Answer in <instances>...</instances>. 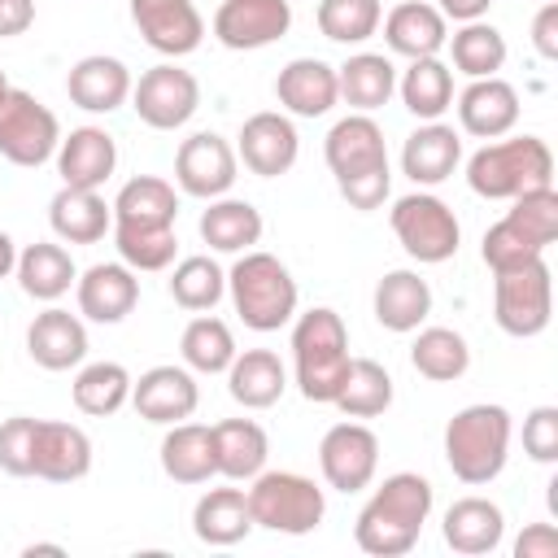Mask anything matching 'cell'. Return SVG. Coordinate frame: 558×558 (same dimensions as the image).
I'll return each mask as SVG.
<instances>
[{"label":"cell","mask_w":558,"mask_h":558,"mask_svg":"<svg viewBox=\"0 0 558 558\" xmlns=\"http://www.w3.org/2000/svg\"><path fill=\"white\" fill-rule=\"evenodd\" d=\"M48 222L65 244H96L113 227V205H105L100 187H61L48 205Z\"/></svg>","instance_id":"25"},{"label":"cell","mask_w":558,"mask_h":558,"mask_svg":"<svg viewBox=\"0 0 558 558\" xmlns=\"http://www.w3.org/2000/svg\"><path fill=\"white\" fill-rule=\"evenodd\" d=\"M392 231H397L401 248H405L414 262H427V266L449 262V257L458 253V240H462L453 209H449L440 196H432V192H410V196H401V201L392 205Z\"/></svg>","instance_id":"10"},{"label":"cell","mask_w":558,"mask_h":558,"mask_svg":"<svg viewBox=\"0 0 558 558\" xmlns=\"http://www.w3.org/2000/svg\"><path fill=\"white\" fill-rule=\"evenodd\" d=\"M458 122L475 140H501L519 122V92L506 78H475L458 96Z\"/></svg>","instance_id":"20"},{"label":"cell","mask_w":558,"mask_h":558,"mask_svg":"<svg viewBox=\"0 0 558 558\" xmlns=\"http://www.w3.org/2000/svg\"><path fill=\"white\" fill-rule=\"evenodd\" d=\"M323 157L336 174L340 196L353 209H379L388 201L392 187V170H388V148H384V131L375 118L366 113H349L327 131Z\"/></svg>","instance_id":"1"},{"label":"cell","mask_w":558,"mask_h":558,"mask_svg":"<svg viewBox=\"0 0 558 558\" xmlns=\"http://www.w3.org/2000/svg\"><path fill=\"white\" fill-rule=\"evenodd\" d=\"M17 283L35 301H57L74 283V262H70V253L61 244L35 240V244H26L17 253Z\"/></svg>","instance_id":"35"},{"label":"cell","mask_w":558,"mask_h":558,"mask_svg":"<svg viewBox=\"0 0 558 558\" xmlns=\"http://www.w3.org/2000/svg\"><path fill=\"white\" fill-rule=\"evenodd\" d=\"M201 388L183 366H153L131 379V405L148 423H183L196 414Z\"/></svg>","instance_id":"17"},{"label":"cell","mask_w":558,"mask_h":558,"mask_svg":"<svg viewBox=\"0 0 558 558\" xmlns=\"http://www.w3.org/2000/svg\"><path fill=\"white\" fill-rule=\"evenodd\" d=\"M532 44L545 61H558V4L554 0H545L541 13L532 17Z\"/></svg>","instance_id":"51"},{"label":"cell","mask_w":558,"mask_h":558,"mask_svg":"<svg viewBox=\"0 0 558 558\" xmlns=\"http://www.w3.org/2000/svg\"><path fill=\"white\" fill-rule=\"evenodd\" d=\"M275 96L288 113L296 118H323L336 100H340V87H336V70L318 57H296L279 70L275 78Z\"/></svg>","instance_id":"22"},{"label":"cell","mask_w":558,"mask_h":558,"mask_svg":"<svg viewBox=\"0 0 558 558\" xmlns=\"http://www.w3.org/2000/svg\"><path fill=\"white\" fill-rule=\"evenodd\" d=\"M244 497H248L253 527H270V532H288V536L314 532L327 514L323 488L296 471H257L253 488Z\"/></svg>","instance_id":"7"},{"label":"cell","mask_w":558,"mask_h":558,"mask_svg":"<svg viewBox=\"0 0 558 558\" xmlns=\"http://www.w3.org/2000/svg\"><path fill=\"white\" fill-rule=\"evenodd\" d=\"M92 471V440L74 423L39 418L35 423V445H31V475L48 484H74Z\"/></svg>","instance_id":"16"},{"label":"cell","mask_w":558,"mask_h":558,"mask_svg":"<svg viewBox=\"0 0 558 558\" xmlns=\"http://www.w3.org/2000/svg\"><path fill=\"white\" fill-rule=\"evenodd\" d=\"M379 0H323L318 4V31L336 44H362L379 31Z\"/></svg>","instance_id":"46"},{"label":"cell","mask_w":558,"mask_h":558,"mask_svg":"<svg viewBox=\"0 0 558 558\" xmlns=\"http://www.w3.org/2000/svg\"><path fill=\"white\" fill-rule=\"evenodd\" d=\"M192 532L205 545H235L253 532L248 497L240 488H209L192 510Z\"/></svg>","instance_id":"33"},{"label":"cell","mask_w":558,"mask_h":558,"mask_svg":"<svg viewBox=\"0 0 558 558\" xmlns=\"http://www.w3.org/2000/svg\"><path fill=\"white\" fill-rule=\"evenodd\" d=\"M296 153H301V140H296V126L283 113H253L240 126V153L235 157L262 179L288 174L296 166Z\"/></svg>","instance_id":"18"},{"label":"cell","mask_w":558,"mask_h":558,"mask_svg":"<svg viewBox=\"0 0 558 558\" xmlns=\"http://www.w3.org/2000/svg\"><path fill=\"white\" fill-rule=\"evenodd\" d=\"M201 105V83L179 70V65H153L140 74V83L131 87V109L140 113L144 126L153 131H174L183 126Z\"/></svg>","instance_id":"11"},{"label":"cell","mask_w":558,"mask_h":558,"mask_svg":"<svg viewBox=\"0 0 558 558\" xmlns=\"http://www.w3.org/2000/svg\"><path fill=\"white\" fill-rule=\"evenodd\" d=\"M554 554H558V532L549 523H532L514 541V558H554Z\"/></svg>","instance_id":"52"},{"label":"cell","mask_w":558,"mask_h":558,"mask_svg":"<svg viewBox=\"0 0 558 558\" xmlns=\"http://www.w3.org/2000/svg\"><path fill=\"white\" fill-rule=\"evenodd\" d=\"M432 314V288L414 270H388L375 283V318L388 331H414Z\"/></svg>","instance_id":"30"},{"label":"cell","mask_w":558,"mask_h":558,"mask_svg":"<svg viewBox=\"0 0 558 558\" xmlns=\"http://www.w3.org/2000/svg\"><path fill=\"white\" fill-rule=\"evenodd\" d=\"M427 514H432V484L414 471H397L357 510L353 536L375 558H401V554L414 549Z\"/></svg>","instance_id":"2"},{"label":"cell","mask_w":558,"mask_h":558,"mask_svg":"<svg viewBox=\"0 0 558 558\" xmlns=\"http://www.w3.org/2000/svg\"><path fill=\"white\" fill-rule=\"evenodd\" d=\"M235 166H240L235 148H231L222 135L201 131V135H192V140L179 144L174 179H179V187H183L187 196L218 201V196L231 192V183H235Z\"/></svg>","instance_id":"13"},{"label":"cell","mask_w":558,"mask_h":558,"mask_svg":"<svg viewBox=\"0 0 558 558\" xmlns=\"http://www.w3.org/2000/svg\"><path fill=\"white\" fill-rule=\"evenodd\" d=\"M292 362H296V388L305 401H318V405H331L340 384H344V371H349V331H344V318L327 305H314L296 318L292 327Z\"/></svg>","instance_id":"3"},{"label":"cell","mask_w":558,"mask_h":558,"mask_svg":"<svg viewBox=\"0 0 558 558\" xmlns=\"http://www.w3.org/2000/svg\"><path fill=\"white\" fill-rule=\"evenodd\" d=\"M227 388L244 410H270L283 388H288V371L279 362V353L270 349H244L231 357L227 366Z\"/></svg>","instance_id":"28"},{"label":"cell","mask_w":558,"mask_h":558,"mask_svg":"<svg viewBox=\"0 0 558 558\" xmlns=\"http://www.w3.org/2000/svg\"><path fill=\"white\" fill-rule=\"evenodd\" d=\"M140 301V279L126 262H96L78 279V314L92 323H122Z\"/></svg>","instance_id":"19"},{"label":"cell","mask_w":558,"mask_h":558,"mask_svg":"<svg viewBox=\"0 0 558 558\" xmlns=\"http://www.w3.org/2000/svg\"><path fill=\"white\" fill-rule=\"evenodd\" d=\"M35 554H57V558H61L65 549H61V545H26V558H35Z\"/></svg>","instance_id":"56"},{"label":"cell","mask_w":558,"mask_h":558,"mask_svg":"<svg viewBox=\"0 0 558 558\" xmlns=\"http://www.w3.org/2000/svg\"><path fill=\"white\" fill-rule=\"evenodd\" d=\"M506 218H514L536 244L549 248V244L558 240V192H554V183H549V187L519 192V196H514V209H510Z\"/></svg>","instance_id":"48"},{"label":"cell","mask_w":558,"mask_h":558,"mask_svg":"<svg viewBox=\"0 0 558 558\" xmlns=\"http://www.w3.org/2000/svg\"><path fill=\"white\" fill-rule=\"evenodd\" d=\"M536 257H545V244H536L514 218H501V222H493V227L484 231V262H488L493 275L514 270V266L536 262Z\"/></svg>","instance_id":"47"},{"label":"cell","mask_w":558,"mask_h":558,"mask_svg":"<svg viewBox=\"0 0 558 558\" xmlns=\"http://www.w3.org/2000/svg\"><path fill=\"white\" fill-rule=\"evenodd\" d=\"M523 453L532 462H558V410L554 405H536L523 418Z\"/></svg>","instance_id":"50"},{"label":"cell","mask_w":558,"mask_h":558,"mask_svg":"<svg viewBox=\"0 0 558 558\" xmlns=\"http://www.w3.org/2000/svg\"><path fill=\"white\" fill-rule=\"evenodd\" d=\"M35 423L31 414L4 418L0 423V471L9 475H31V445H35Z\"/></svg>","instance_id":"49"},{"label":"cell","mask_w":558,"mask_h":558,"mask_svg":"<svg viewBox=\"0 0 558 558\" xmlns=\"http://www.w3.org/2000/svg\"><path fill=\"white\" fill-rule=\"evenodd\" d=\"M501 536H506V519H501V506L488 497H462L445 510V545L453 554H466V558L493 554Z\"/></svg>","instance_id":"24"},{"label":"cell","mask_w":558,"mask_h":558,"mask_svg":"<svg viewBox=\"0 0 558 558\" xmlns=\"http://www.w3.org/2000/svg\"><path fill=\"white\" fill-rule=\"evenodd\" d=\"M118 166V144L100 126H78L57 144V174L65 187H100Z\"/></svg>","instance_id":"23"},{"label":"cell","mask_w":558,"mask_h":558,"mask_svg":"<svg viewBox=\"0 0 558 558\" xmlns=\"http://www.w3.org/2000/svg\"><path fill=\"white\" fill-rule=\"evenodd\" d=\"M35 22V0H0V39L26 35Z\"/></svg>","instance_id":"53"},{"label":"cell","mask_w":558,"mask_h":558,"mask_svg":"<svg viewBox=\"0 0 558 558\" xmlns=\"http://www.w3.org/2000/svg\"><path fill=\"white\" fill-rule=\"evenodd\" d=\"M549 314H554V275H549L545 257L497 275L493 318H497V327L506 336H519V340L541 336L549 327Z\"/></svg>","instance_id":"8"},{"label":"cell","mask_w":558,"mask_h":558,"mask_svg":"<svg viewBox=\"0 0 558 558\" xmlns=\"http://www.w3.org/2000/svg\"><path fill=\"white\" fill-rule=\"evenodd\" d=\"M222 292H227V275L218 270L214 257H183V262L174 266V275H170V296H174V305H183V310H192V314L214 310V305L222 301Z\"/></svg>","instance_id":"45"},{"label":"cell","mask_w":558,"mask_h":558,"mask_svg":"<svg viewBox=\"0 0 558 558\" xmlns=\"http://www.w3.org/2000/svg\"><path fill=\"white\" fill-rule=\"evenodd\" d=\"M449 52H453V70H462L466 78H493L506 65V39L488 22H466L453 35Z\"/></svg>","instance_id":"43"},{"label":"cell","mask_w":558,"mask_h":558,"mask_svg":"<svg viewBox=\"0 0 558 558\" xmlns=\"http://www.w3.org/2000/svg\"><path fill=\"white\" fill-rule=\"evenodd\" d=\"M26 353L44 371H70L87 357V327L70 310H44L26 327Z\"/></svg>","instance_id":"21"},{"label":"cell","mask_w":558,"mask_h":558,"mask_svg":"<svg viewBox=\"0 0 558 558\" xmlns=\"http://www.w3.org/2000/svg\"><path fill=\"white\" fill-rule=\"evenodd\" d=\"M57 144H61L57 113L44 100H35L31 92L9 87L0 96V157L35 170L57 153Z\"/></svg>","instance_id":"9"},{"label":"cell","mask_w":558,"mask_h":558,"mask_svg":"<svg viewBox=\"0 0 558 558\" xmlns=\"http://www.w3.org/2000/svg\"><path fill=\"white\" fill-rule=\"evenodd\" d=\"M9 270H17V244H13V235L0 231V279H4Z\"/></svg>","instance_id":"55"},{"label":"cell","mask_w":558,"mask_h":558,"mask_svg":"<svg viewBox=\"0 0 558 558\" xmlns=\"http://www.w3.org/2000/svg\"><path fill=\"white\" fill-rule=\"evenodd\" d=\"M458 161H462V140H458L453 126H440V122L418 126V131L405 140V148H401V170H405V179H414V183H423V187L445 183Z\"/></svg>","instance_id":"27"},{"label":"cell","mask_w":558,"mask_h":558,"mask_svg":"<svg viewBox=\"0 0 558 558\" xmlns=\"http://www.w3.org/2000/svg\"><path fill=\"white\" fill-rule=\"evenodd\" d=\"M466 183L484 201H514L519 192L554 183V153L541 135H519L501 144H484L466 161Z\"/></svg>","instance_id":"4"},{"label":"cell","mask_w":558,"mask_h":558,"mask_svg":"<svg viewBox=\"0 0 558 558\" xmlns=\"http://www.w3.org/2000/svg\"><path fill=\"white\" fill-rule=\"evenodd\" d=\"M131 70L118 57H83L65 78L70 100L87 113H113L131 96Z\"/></svg>","instance_id":"26"},{"label":"cell","mask_w":558,"mask_h":558,"mask_svg":"<svg viewBox=\"0 0 558 558\" xmlns=\"http://www.w3.org/2000/svg\"><path fill=\"white\" fill-rule=\"evenodd\" d=\"M266 432L253 418H227L214 423V466L227 480H253L266 466Z\"/></svg>","instance_id":"32"},{"label":"cell","mask_w":558,"mask_h":558,"mask_svg":"<svg viewBox=\"0 0 558 558\" xmlns=\"http://www.w3.org/2000/svg\"><path fill=\"white\" fill-rule=\"evenodd\" d=\"M113 248L131 270H166L174 262V227H135V222H113Z\"/></svg>","instance_id":"44"},{"label":"cell","mask_w":558,"mask_h":558,"mask_svg":"<svg viewBox=\"0 0 558 558\" xmlns=\"http://www.w3.org/2000/svg\"><path fill=\"white\" fill-rule=\"evenodd\" d=\"M510 453L506 405H466L445 427V462L462 484H488L501 475Z\"/></svg>","instance_id":"5"},{"label":"cell","mask_w":558,"mask_h":558,"mask_svg":"<svg viewBox=\"0 0 558 558\" xmlns=\"http://www.w3.org/2000/svg\"><path fill=\"white\" fill-rule=\"evenodd\" d=\"M227 288L240 323L253 331H279L296 314V279L275 253H244L231 266Z\"/></svg>","instance_id":"6"},{"label":"cell","mask_w":558,"mask_h":558,"mask_svg":"<svg viewBox=\"0 0 558 558\" xmlns=\"http://www.w3.org/2000/svg\"><path fill=\"white\" fill-rule=\"evenodd\" d=\"M179 353L192 371L201 375H222L235 357V340H231V327L214 314H201L183 327V340H179Z\"/></svg>","instance_id":"42"},{"label":"cell","mask_w":558,"mask_h":558,"mask_svg":"<svg viewBox=\"0 0 558 558\" xmlns=\"http://www.w3.org/2000/svg\"><path fill=\"white\" fill-rule=\"evenodd\" d=\"M384 39H388L392 52L418 61V57H436V52L445 48L449 31H445V17H440L436 4L405 0V4H397V9L384 17Z\"/></svg>","instance_id":"29"},{"label":"cell","mask_w":558,"mask_h":558,"mask_svg":"<svg viewBox=\"0 0 558 558\" xmlns=\"http://www.w3.org/2000/svg\"><path fill=\"white\" fill-rule=\"evenodd\" d=\"M397 87H401L405 109H410L414 118H423V122H436V118L453 105V74H449V65L436 61V57L410 61V70L401 74Z\"/></svg>","instance_id":"38"},{"label":"cell","mask_w":558,"mask_h":558,"mask_svg":"<svg viewBox=\"0 0 558 558\" xmlns=\"http://www.w3.org/2000/svg\"><path fill=\"white\" fill-rule=\"evenodd\" d=\"M410 362H414V371L423 379L449 384V379H462L466 375L471 349H466V340L453 327H423L418 340L410 344Z\"/></svg>","instance_id":"39"},{"label":"cell","mask_w":558,"mask_h":558,"mask_svg":"<svg viewBox=\"0 0 558 558\" xmlns=\"http://www.w3.org/2000/svg\"><path fill=\"white\" fill-rule=\"evenodd\" d=\"M4 92H9V78H4V70H0V96H4Z\"/></svg>","instance_id":"57"},{"label":"cell","mask_w":558,"mask_h":558,"mask_svg":"<svg viewBox=\"0 0 558 558\" xmlns=\"http://www.w3.org/2000/svg\"><path fill=\"white\" fill-rule=\"evenodd\" d=\"M201 240L218 253H248L262 240V214L248 201H214L201 214Z\"/></svg>","instance_id":"37"},{"label":"cell","mask_w":558,"mask_h":558,"mask_svg":"<svg viewBox=\"0 0 558 558\" xmlns=\"http://www.w3.org/2000/svg\"><path fill=\"white\" fill-rule=\"evenodd\" d=\"M131 401V375L122 362H92L74 375V405L92 418H109Z\"/></svg>","instance_id":"41"},{"label":"cell","mask_w":558,"mask_h":558,"mask_svg":"<svg viewBox=\"0 0 558 558\" xmlns=\"http://www.w3.org/2000/svg\"><path fill=\"white\" fill-rule=\"evenodd\" d=\"M179 214V196L166 179L157 174H140L131 183H122V192L113 196V222H135V227H174Z\"/></svg>","instance_id":"36"},{"label":"cell","mask_w":558,"mask_h":558,"mask_svg":"<svg viewBox=\"0 0 558 558\" xmlns=\"http://www.w3.org/2000/svg\"><path fill=\"white\" fill-rule=\"evenodd\" d=\"M292 26V4L288 0H222L214 13V35L231 52L266 48L283 39Z\"/></svg>","instance_id":"14"},{"label":"cell","mask_w":558,"mask_h":558,"mask_svg":"<svg viewBox=\"0 0 558 558\" xmlns=\"http://www.w3.org/2000/svg\"><path fill=\"white\" fill-rule=\"evenodd\" d=\"M318 466H323V480L340 493H357L375 480V466H379V436L362 423H336L327 427L323 445H318Z\"/></svg>","instance_id":"12"},{"label":"cell","mask_w":558,"mask_h":558,"mask_svg":"<svg viewBox=\"0 0 558 558\" xmlns=\"http://www.w3.org/2000/svg\"><path fill=\"white\" fill-rule=\"evenodd\" d=\"M493 0H436L440 17H453V22H480L488 13Z\"/></svg>","instance_id":"54"},{"label":"cell","mask_w":558,"mask_h":558,"mask_svg":"<svg viewBox=\"0 0 558 558\" xmlns=\"http://www.w3.org/2000/svg\"><path fill=\"white\" fill-rule=\"evenodd\" d=\"M161 471L174 484H205L209 475H218V466H214V427L170 423V432L161 440Z\"/></svg>","instance_id":"31"},{"label":"cell","mask_w":558,"mask_h":558,"mask_svg":"<svg viewBox=\"0 0 558 558\" xmlns=\"http://www.w3.org/2000/svg\"><path fill=\"white\" fill-rule=\"evenodd\" d=\"M331 405H340L349 418H375L392 405V375L375 357H353Z\"/></svg>","instance_id":"40"},{"label":"cell","mask_w":558,"mask_h":558,"mask_svg":"<svg viewBox=\"0 0 558 558\" xmlns=\"http://www.w3.org/2000/svg\"><path fill=\"white\" fill-rule=\"evenodd\" d=\"M131 22L161 57H187L205 39V17L192 0H131Z\"/></svg>","instance_id":"15"},{"label":"cell","mask_w":558,"mask_h":558,"mask_svg":"<svg viewBox=\"0 0 558 558\" xmlns=\"http://www.w3.org/2000/svg\"><path fill=\"white\" fill-rule=\"evenodd\" d=\"M336 87H340L344 105H353L357 113H371V109L388 105V96L397 92V70L384 52H357L336 70Z\"/></svg>","instance_id":"34"}]
</instances>
